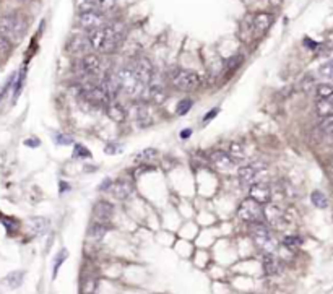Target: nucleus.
Masks as SVG:
<instances>
[{"label":"nucleus","instance_id":"1","mask_svg":"<svg viewBox=\"0 0 333 294\" xmlns=\"http://www.w3.org/2000/svg\"><path fill=\"white\" fill-rule=\"evenodd\" d=\"M30 28V20L23 12L12 10V12H4L0 13V34L10 39L15 46L18 44L26 31Z\"/></svg>","mask_w":333,"mask_h":294},{"label":"nucleus","instance_id":"2","mask_svg":"<svg viewBox=\"0 0 333 294\" xmlns=\"http://www.w3.org/2000/svg\"><path fill=\"white\" fill-rule=\"evenodd\" d=\"M200 77L197 72L192 70L182 68V67H174L168 72V85H171L174 90L184 91V93H192L200 86Z\"/></svg>","mask_w":333,"mask_h":294},{"label":"nucleus","instance_id":"3","mask_svg":"<svg viewBox=\"0 0 333 294\" xmlns=\"http://www.w3.org/2000/svg\"><path fill=\"white\" fill-rule=\"evenodd\" d=\"M275 23V13L260 10L247 16V20L244 21L245 31H247L252 38H262L270 31V28Z\"/></svg>","mask_w":333,"mask_h":294},{"label":"nucleus","instance_id":"4","mask_svg":"<svg viewBox=\"0 0 333 294\" xmlns=\"http://www.w3.org/2000/svg\"><path fill=\"white\" fill-rule=\"evenodd\" d=\"M267 174H268V166L264 161H253L249 164H241L238 167V181L239 185L249 189L253 182L259 181H267Z\"/></svg>","mask_w":333,"mask_h":294},{"label":"nucleus","instance_id":"5","mask_svg":"<svg viewBox=\"0 0 333 294\" xmlns=\"http://www.w3.org/2000/svg\"><path fill=\"white\" fill-rule=\"evenodd\" d=\"M250 236L253 239V244H255L264 254H275L278 242H276V239L271 236L270 229L265 223H252Z\"/></svg>","mask_w":333,"mask_h":294},{"label":"nucleus","instance_id":"6","mask_svg":"<svg viewBox=\"0 0 333 294\" xmlns=\"http://www.w3.org/2000/svg\"><path fill=\"white\" fill-rule=\"evenodd\" d=\"M80 94L85 97V101L94 106V108H104L111 103V96L108 94V91L104 90V86L96 82H88V83H83L80 86Z\"/></svg>","mask_w":333,"mask_h":294},{"label":"nucleus","instance_id":"7","mask_svg":"<svg viewBox=\"0 0 333 294\" xmlns=\"http://www.w3.org/2000/svg\"><path fill=\"white\" fill-rule=\"evenodd\" d=\"M116 72H117V77L120 80L122 91L127 93L129 96H132V97H138V96L143 94L145 85L137 78L132 65H124V67L117 68Z\"/></svg>","mask_w":333,"mask_h":294},{"label":"nucleus","instance_id":"8","mask_svg":"<svg viewBox=\"0 0 333 294\" xmlns=\"http://www.w3.org/2000/svg\"><path fill=\"white\" fill-rule=\"evenodd\" d=\"M111 20V16L99 12L98 8L90 12H78V28L83 33H88L93 30H98L101 26H104Z\"/></svg>","mask_w":333,"mask_h":294},{"label":"nucleus","instance_id":"9","mask_svg":"<svg viewBox=\"0 0 333 294\" xmlns=\"http://www.w3.org/2000/svg\"><path fill=\"white\" fill-rule=\"evenodd\" d=\"M238 216L245 223H264V205L253 199H244L238 207Z\"/></svg>","mask_w":333,"mask_h":294},{"label":"nucleus","instance_id":"10","mask_svg":"<svg viewBox=\"0 0 333 294\" xmlns=\"http://www.w3.org/2000/svg\"><path fill=\"white\" fill-rule=\"evenodd\" d=\"M208 161L221 174H231L239 167V164L234 161L233 156L224 150H213L212 153L208 155Z\"/></svg>","mask_w":333,"mask_h":294},{"label":"nucleus","instance_id":"11","mask_svg":"<svg viewBox=\"0 0 333 294\" xmlns=\"http://www.w3.org/2000/svg\"><path fill=\"white\" fill-rule=\"evenodd\" d=\"M78 68L85 77H94L103 72V60L98 52H86L78 59Z\"/></svg>","mask_w":333,"mask_h":294},{"label":"nucleus","instance_id":"12","mask_svg":"<svg viewBox=\"0 0 333 294\" xmlns=\"http://www.w3.org/2000/svg\"><path fill=\"white\" fill-rule=\"evenodd\" d=\"M130 65H132L137 78L145 85V88H146V85L150 83L151 80L156 77V75H155V67H153L151 60L148 59V57H143V56H142V57H137Z\"/></svg>","mask_w":333,"mask_h":294},{"label":"nucleus","instance_id":"13","mask_svg":"<svg viewBox=\"0 0 333 294\" xmlns=\"http://www.w3.org/2000/svg\"><path fill=\"white\" fill-rule=\"evenodd\" d=\"M264 221H267L270 226L276 229H283L286 226V216L285 211L279 205L270 202L264 205Z\"/></svg>","mask_w":333,"mask_h":294},{"label":"nucleus","instance_id":"14","mask_svg":"<svg viewBox=\"0 0 333 294\" xmlns=\"http://www.w3.org/2000/svg\"><path fill=\"white\" fill-rule=\"evenodd\" d=\"M249 195H250V199H253L255 202L265 205L271 202V197H273V187H271L267 181L253 182L249 187Z\"/></svg>","mask_w":333,"mask_h":294},{"label":"nucleus","instance_id":"15","mask_svg":"<svg viewBox=\"0 0 333 294\" xmlns=\"http://www.w3.org/2000/svg\"><path fill=\"white\" fill-rule=\"evenodd\" d=\"M143 94H146V97L155 104H163L168 97V91H166V85L160 80H156V77L151 80L150 83L146 85Z\"/></svg>","mask_w":333,"mask_h":294},{"label":"nucleus","instance_id":"16","mask_svg":"<svg viewBox=\"0 0 333 294\" xmlns=\"http://www.w3.org/2000/svg\"><path fill=\"white\" fill-rule=\"evenodd\" d=\"M109 192L117 200H127L130 195L134 193V182L130 179H125V177H122V179H117V181L112 182V187H111Z\"/></svg>","mask_w":333,"mask_h":294},{"label":"nucleus","instance_id":"17","mask_svg":"<svg viewBox=\"0 0 333 294\" xmlns=\"http://www.w3.org/2000/svg\"><path fill=\"white\" fill-rule=\"evenodd\" d=\"M114 205L108 200H98L94 203L93 207V216L96 221H101V223H109L111 225V219L114 216Z\"/></svg>","mask_w":333,"mask_h":294},{"label":"nucleus","instance_id":"18","mask_svg":"<svg viewBox=\"0 0 333 294\" xmlns=\"http://www.w3.org/2000/svg\"><path fill=\"white\" fill-rule=\"evenodd\" d=\"M67 49L72 52L73 56H83V54H86V52L91 51L85 33H78V34H75V36H72V39H70L67 44Z\"/></svg>","mask_w":333,"mask_h":294},{"label":"nucleus","instance_id":"19","mask_svg":"<svg viewBox=\"0 0 333 294\" xmlns=\"http://www.w3.org/2000/svg\"><path fill=\"white\" fill-rule=\"evenodd\" d=\"M262 266H264V273L267 276H276L281 272V263H279V260L275 257V254H264Z\"/></svg>","mask_w":333,"mask_h":294},{"label":"nucleus","instance_id":"20","mask_svg":"<svg viewBox=\"0 0 333 294\" xmlns=\"http://www.w3.org/2000/svg\"><path fill=\"white\" fill-rule=\"evenodd\" d=\"M106 115L114 122H124L127 119V109L119 103H109L106 106Z\"/></svg>","mask_w":333,"mask_h":294},{"label":"nucleus","instance_id":"21","mask_svg":"<svg viewBox=\"0 0 333 294\" xmlns=\"http://www.w3.org/2000/svg\"><path fill=\"white\" fill-rule=\"evenodd\" d=\"M30 229L33 231V234H36V236H42V234H46L47 233V229H49V219L44 218V216H33L30 218Z\"/></svg>","mask_w":333,"mask_h":294},{"label":"nucleus","instance_id":"22","mask_svg":"<svg viewBox=\"0 0 333 294\" xmlns=\"http://www.w3.org/2000/svg\"><path fill=\"white\" fill-rule=\"evenodd\" d=\"M319 130L320 135L323 137V140L327 143H333V115H325L322 117L320 124H319Z\"/></svg>","mask_w":333,"mask_h":294},{"label":"nucleus","instance_id":"23","mask_svg":"<svg viewBox=\"0 0 333 294\" xmlns=\"http://www.w3.org/2000/svg\"><path fill=\"white\" fill-rule=\"evenodd\" d=\"M109 231V223H101V221H94L88 228V236L94 240H101L104 236L108 234Z\"/></svg>","mask_w":333,"mask_h":294},{"label":"nucleus","instance_id":"24","mask_svg":"<svg viewBox=\"0 0 333 294\" xmlns=\"http://www.w3.org/2000/svg\"><path fill=\"white\" fill-rule=\"evenodd\" d=\"M160 155V151L156 148L150 146V148H143L142 151H138L135 155V164H145V163H151L153 159H156V156Z\"/></svg>","mask_w":333,"mask_h":294},{"label":"nucleus","instance_id":"25","mask_svg":"<svg viewBox=\"0 0 333 294\" xmlns=\"http://www.w3.org/2000/svg\"><path fill=\"white\" fill-rule=\"evenodd\" d=\"M227 153L233 156V159L239 166L244 164V161H245V150H244V146L241 143H238V141H231V143L227 145Z\"/></svg>","mask_w":333,"mask_h":294},{"label":"nucleus","instance_id":"26","mask_svg":"<svg viewBox=\"0 0 333 294\" xmlns=\"http://www.w3.org/2000/svg\"><path fill=\"white\" fill-rule=\"evenodd\" d=\"M242 62H244V56L241 54H234V56H231V59H227L226 62H224V65H223V70L227 74V75H233L236 70H239V67L242 65Z\"/></svg>","mask_w":333,"mask_h":294},{"label":"nucleus","instance_id":"27","mask_svg":"<svg viewBox=\"0 0 333 294\" xmlns=\"http://www.w3.org/2000/svg\"><path fill=\"white\" fill-rule=\"evenodd\" d=\"M317 114L320 115V117H325V115H333V94L317 101Z\"/></svg>","mask_w":333,"mask_h":294},{"label":"nucleus","instance_id":"28","mask_svg":"<svg viewBox=\"0 0 333 294\" xmlns=\"http://www.w3.org/2000/svg\"><path fill=\"white\" fill-rule=\"evenodd\" d=\"M23 280H24V272H12L4 278V283L7 284L8 288L16 289V288L21 286Z\"/></svg>","mask_w":333,"mask_h":294},{"label":"nucleus","instance_id":"29","mask_svg":"<svg viewBox=\"0 0 333 294\" xmlns=\"http://www.w3.org/2000/svg\"><path fill=\"white\" fill-rule=\"evenodd\" d=\"M93 2H94L96 8H98L99 12L106 13V15H111L117 8L119 0H93Z\"/></svg>","mask_w":333,"mask_h":294},{"label":"nucleus","instance_id":"30","mask_svg":"<svg viewBox=\"0 0 333 294\" xmlns=\"http://www.w3.org/2000/svg\"><path fill=\"white\" fill-rule=\"evenodd\" d=\"M304 242V239L297 234H289L286 237H283V246L288 249V251H296V249H299Z\"/></svg>","mask_w":333,"mask_h":294},{"label":"nucleus","instance_id":"31","mask_svg":"<svg viewBox=\"0 0 333 294\" xmlns=\"http://www.w3.org/2000/svg\"><path fill=\"white\" fill-rule=\"evenodd\" d=\"M24 77H26V68L21 67L20 72H16V80H15V83H13V100H16V97L20 96L21 90H23V86H24Z\"/></svg>","mask_w":333,"mask_h":294},{"label":"nucleus","instance_id":"32","mask_svg":"<svg viewBox=\"0 0 333 294\" xmlns=\"http://www.w3.org/2000/svg\"><path fill=\"white\" fill-rule=\"evenodd\" d=\"M311 202L314 203V207H317V208H327V207H328L327 195L323 193V192H320V190H314V192H312Z\"/></svg>","mask_w":333,"mask_h":294},{"label":"nucleus","instance_id":"33","mask_svg":"<svg viewBox=\"0 0 333 294\" xmlns=\"http://www.w3.org/2000/svg\"><path fill=\"white\" fill-rule=\"evenodd\" d=\"M93 155L91 151L82 143H75L73 145V159H91Z\"/></svg>","mask_w":333,"mask_h":294},{"label":"nucleus","instance_id":"34","mask_svg":"<svg viewBox=\"0 0 333 294\" xmlns=\"http://www.w3.org/2000/svg\"><path fill=\"white\" fill-rule=\"evenodd\" d=\"M192 106H194V100H192V97H182V100H179V103L176 106V114L177 115H186L192 109Z\"/></svg>","mask_w":333,"mask_h":294},{"label":"nucleus","instance_id":"35","mask_svg":"<svg viewBox=\"0 0 333 294\" xmlns=\"http://www.w3.org/2000/svg\"><path fill=\"white\" fill-rule=\"evenodd\" d=\"M319 75L323 80H328V82H331V80H333V59L327 60L325 64H322L319 67Z\"/></svg>","mask_w":333,"mask_h":294},{"label":"nucleus","instance_id":"36","mask_svg":"<svg viewBox=\"0 0 333 294\" xmlns=\"http://www.w3.org/2000/svg\"><path fill=\"white\" fill-rule=\"evenodd\" d=\"M15 80H16V72H13L10 77L7 78V82L4 83V86L0 88V103H2L5 97L8 96V93H10V90L13 88V83H15Z\"/></svg>","mask_w":333,"mask_h":294},{"label":"nucleus","instance_id":"37","mask_svg":"<svg viewBox=\"0 0 333 294\" xmlns=\"http://www.w3.org/2000/svg\"><path fill=\"white\" fill-rule=\"evenodd\" d=\"M315 94H317L319 100H323V97H328L333 94V85L330 83H320L315 86Z\"/></svg>","mask_w":333,"mask_h":294},{"label":"nucleus","instance_id":"38","mask_svg":"<svg viewBox=\"0 0 333 294\" xmlns=\"http://www.w3.org/2000/svg\"><path fill=\"white\" fill-rule=\"evenodd\" d=\"M13 47H15V44L0 34V56H8L13 51Z\"/></svg>","mask_w":333,"mask_h":294},{"label":"nucleus","instance_id":"39","mask_svg":"<svg viewBox=\"0 0 333 294\" xmlns=\"http://www.w3.org/2000/svg\"><path fill=\"white\" fill-rule=\"evenodd\" d=\"M67 257H68V251L67 249H62L57 255H56V258H54V278L57 276V272H59V268H60V265H62L65 260H67Z\"/></svg>","mask_w":333,"mask_h":294},{"label":"nucleus","instance_id":"40","mask_svg":"<svg viewBox=\"0 0 333 294\" xmlns=\"http://www.w3.org/2000/svg\"><path fill=\"white\" fill-rule=\"evenodd\" d=\"M2 219V225L7 228V233L8 234H13L16 229H18V221H16L15 218H8V216H4V218H0Z\"/></svg>","mask_w":333,"mask_h":294},{"label":"nucleus","instance_id":"41","mask_svg":"<svg viewBox=\"0 0 333 294\" xmlns=\"http://www.w3.org/2000/svg\"><path fill=\"white\" fill-rule=\"evenodd\" d=\"M124 151V146H122V143H117V141H111V143H108L106 146H104V153L106 155H119Z\"/></svg>","mask_w":333,"mask_h":294},{"label":"nucleus","instance_id":"42","mask_svg":"<svg viewBox=\"0 0 333 294\" xmlns=\"http://www.w3.org/2000/svg\"><path fill=\"white\" fill-rule=\"evenodd\" d=\"M299 86H301V91H304V93L311 91L312 88L315 86V83H314V78H312L311 75H305V77H304V78L301 80Z\"/></svg>","mask_w":333,"mask_h":294},{"label":"nucleus","instance_id":"43","mask_svg":"<svg viewBox=\"0 0 333 294\" xmlns=\"http://www.w3.org/2000/svg\"><path fill=\"white\" fill-rule=\"evenodd\" d=\"M56 143L57 145H62V146H67V145H72L73 143V138L70 135H65V133H57L56 135Z\"/></svg>","mask_w":333,"mask_h":294},{"label":"nucleus","instance_id":"44","mask_svg":"<svg viewBox=\"0 0 333 294\" xmlns=\"http://www.w3.org/2000/svg\"><path fill=\"white\" fill-rule=\"evenodd\" d=\"M218 114H220V108H213L212 111H208V112L203 115V126H207L208 122H212Z\"/></svg>","mask_w":333,"mask_h":294},{"label":"nucleus","instance_id":"45","mask_svg":"<svg viewBox=\"0 0 333 294\" xmlns=\"http://www.w3.org/2000/svg\"><path fill=\"white\" fill-rule=\"evenodd\" d=\"M41 145V140L36 137H30L24 140V146H30V148H38Z\"/></svg>","mask_w":333,"mask_h":294},{"label":"nucleus","instance_id":"46","mask_svg":"<svg viewBox=\"0 0 333 294\" xmlns=\"http://www.w3.org/2000/svg\"><path fill=\"white\" fill-rule=\"evenodd\" d=\"M112 182L114 181H111L109 177L108 179H104L101 184H99V187H98V190H101V192H106V190H111V187H112Z\"/></svg>","mask_w":333,"mask_h":294},{"label":"nucleus","instance_id":"47","mask_svg":"<svg viewBox=\"0 0 333 294\" xmlns=\"http://www.w3.org/2000/svg\"><path fill=\"white\" fill-rule=\"evenodd\" d=\"M304 46L309 47V49H312V51H315V49L319 47V42H315V41H312V39H309V38H305V39H304Z\"/></svg>","mask_w":333,"mask_h":294},{"label":"nucleus","instance_id":"48","mask_svg":"<svg viewBox=\"0 0 333 294\" xmlns=\"http://www.w3.org/2000/svg\"><path fill=\"white\" fill-rule=\"evenodd\" d=\"M192 133H194V132H192V129H184V130L181 132L179 137H181L182 140H187L189 137H192Z\"/></svg>","mask_w":333,"mask_h":294},{"label":"nucleus","instance_id":"49","mask_svg":"<svg viewBox=\"0 0 333 294\" xmlns=\"http://www.w3.org/2000/svg\"><path fill=\"white\" fill-rule=\"evenodd\" d=\"M267 2H268V5H270V7H273V8H278V7H281L283 0H267Z\"/></svg>","mask_w":333,"mask_h":294},{"label":"nucleus","instance_id":"50","mask_svg":"<svg viewBox=\"0 0 333 294\" xmlns=\"http://www.w3.org/2000/svg\"><path fill=\"white\" fill-rule=\"evenodd\" d=\"M67 189H70V187H68V184H67V182H60V189H59V190H60V193H62V192H65Z\"/></svg>","mask_w":333,"mask_h":294},{"label":"nucleus","instance_id":"51","mask_svg":"<svg viewBox=\"0 0 333 294\" xmlns=\"http://www.w3.org/2000/svg\"><path fill=\"white\" fill-rule=\"evenodd\" d=\"M20 2H24V4H33V2H38V0H20Z\"/></svg>","mask_w":333,"mask_h":294}]
</instances>
